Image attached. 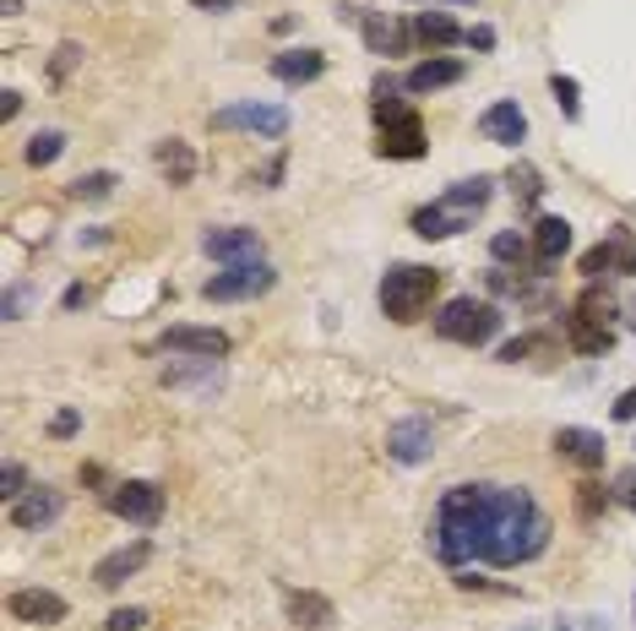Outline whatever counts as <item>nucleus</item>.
Wrapping results in <instances>:
<instances>
[{"instance_id": "1", "label": "nucleus", "mask_w": 636, "mask_h": 631, "mask_svg": "<svg viewBox=\"0 0 636 631\" xmlns=\"http://www.w3.org/2000/svg\"><path fill=\"white\" fill-rule=\"evenodd\" d=\"M550 545V517L528 490L511 485H451L436 506L430 550L446 567L484 561V567H522Z\"/></svg>"}, {"instance_id": "2", "label": "nucleus", "mask_w": 636, "mask_h": 631, "mask_svg": "<svg viewBox=\"0 0 636 631\" xmlns=\"http://www.w3.org/2000/svg\"><path fill=\"white\" fill-rule=\"evenodd\" d=\"M376 126H382V142L376 153L382 158H425V121L397 104V76H376Z\"/></svg>"}, {"instance_id": "3", "label": "nucleus", "mask_w": 636, "mask_h": 631, "mask_svg": "<svg viewBox=\"0 0 636 631\" xmlns=\"http://www.w3.org/2000/svg\"><path fill=\"white\" fill-rule=\"evenodd\" d=\"M441 294V267H425V261H397V267H386L382 278V311L392 321H419V316L430 311V300Z\"/></svg>"}, {"instance_id": "4", "label": "nucleus", "mask_w": 636, "mask_h": 631, "mask_svg": "<svg viewBox=\"0 0 636 631\" xmlns=\"http://www.w3.org/2000/svg\"><path fill=\"white\" fill-rule=\"evenodd\" d=\"M501 321H507V316L496 311L490 300L457 294V300H446V306H441V316H436V332H441L446 343H468V349H479V343H490V338L501 332Z\"/></svg>"}, {"instance_id": "5", "label": "nucleus", "mask_w": 636, "mask_h": 631, "mask_svg": "<svg viewBox=\"0 0 636 631\" xmlns=\"http://www.w3.org/2000/svg\"><path fill=\"white\" fill-rule=\"evenodd\" d=\"M609 316H615V300L598 294V283H587V294H582L572 306V316H566V343H572L576 354H604V349L615 343Z\"/></svg>"}, {"instance_id": "6", "label": "nucleus", "mask_w": 636, "mask_h": 631, "mask_svg": "<svg viewBox=\"0 0 636 631\" xmlns=\"http://www.w3.org/2000/svg\"><path fill=\"white\" fill-rule=\"evenodd\" d=\"M278 283V272L267 261H251V267H223L201 283V300H218V306H234V300H256Z\"/></svg>"}, {"instance_id": "7", "label": "nucleus", "mask_w": 636, "mask_h": 631, "mask_svg": "<svg viewBox=\"0 0 636 631\" xmlns=\"http://www.w3.org/2000/svg\"><path fill=\"white\" fill-rule=\"evenodd\" d=\"M110 511L126 517V523H136V528H153V523L164 517V485H153V479H126V485L110 490Z\"/></svg>"}, {"instance_id": "8", "label": "nucleus", "mask_w": 636, "mask_h": 631, "mask_svg": "<svg viewBox=\"0 0 636 631\" xmlns=\"http://www.w3.org/2000/svg\"><path fill=\"white\" fill-rule=\"evenodd\" d=\"M212 131H261V136H283L289 131V110H278V104H223V110H212Z\"/></svg>"}, {"instance_id": "9", "label": "nucleus", "mask_w": 636, "mask_h": 631, "mask_svg": "<svg viewBox=\"0 0 636 631\" xmlns=\"http://www.w3.org/2000/svg\"><path fill=\"white\" fill-rule=\"evenodd\" d=\"M201 251L212 256V261H223V267H251V261L267 256V246H261L256 229H207V235H201Z\"/></svg>"}, {"instance_id": "10", "label": "nucleus", "mask_w": 636, "mask_h": 631, "mask_svg": "<svg viewBox=\"0 0 636 631\" xmlns=\"http://www.w3.org/2000/svg\"><path fill=\"white\" fill-rule=\"evenodd\" d=\"M436 452V431H430V420H397L392 431H386V457L392 463H403V468H414V463H425Z\"/></svg>"}, {"instance_id": "11", "label": "nucleus", "mask_w": 636, "mask_h": 631, "mask_svg": "<svg viewBox=\"0 0 636 631\" xmlns=\"http://www.w3.org/2000/svg\"><path fill=\"white\" fill-rule=\"evenodd\" d=\"M158 349L191 354V360H223V354H229V332H218V327H169V332L158 338Z\"/></svg>"}, {"instance_id": "12", "label": "nucleus", "mask_w": 636, "mask_h": 631, "mask_svg": "<svg viewBox=\"0 0 636 631\" xmlns=\"http://www.w3.org/2000/svg\"><path fill=\"white\" fill-rule=\"evenodd\" d=\"M632 256H636V240L626 235V229H615L609 240H598L593 251L582 256V278L598 283L604 272H632Z\"/></svg>"}, {"instance_id": "13", "label": "nucleus", "mask_w": 636, "mask_h": 631, "mask_svg": "<svg viewBox=\"0 0 636 631\" xmlns=\"http://www.w3.org/2000/svg\"><path fill=\"white\" fill-rule=\"evenodd\" d=\"M6 610H11L17 621H28V627H55V621H65V599L50 593V588H17V593L6 599Z\"/></svg>"}, {"instance_id": "14", "label": "nucleus", "mask_w": 636, "mask_h": 631, "mask_svg": "<svg viewBox=\"0 0 636 631\" xmlns=\"http://www.w3.org/2000/svg\"><path fill=\"white\" fill-rule=\"evenodd\" d=\"M61 511H65V496H61V490L39 485V490H28L22 501H11V528L33 534V528H50V523H55Z\"/></svg>"}, {"instance_id": "15", "label": "nucleus", "mask_w": 636, "mask_h": 631, "mask_svg": "<svg viewBox=\"0 0 636 631\" xmlns=\"http://www.w3.org/2000/svg\"><path fill=\"white\" fill-rule=\"evenodd\" d=\"M479 136H484V142H501V147H517V142L528 136V115L517 110V99L490 104V110L479 115Z\"/></svg>"}, {"instance_id": "16", "label": "nucleus", "mask_w": 636, "mask_h": 631, "mask_svg": "<svg viewBox=\"0 0 636 631\" xmlns=\"http://www.w3.org/2000/svg\"><path fill=\"white\" fill-rule=\"evenodd\" d=\"M462 71H468V65L457 61V55H430V61H419L403 76V87H408V93H441L451 82H462Z\"/></svg>"}, {"instance_id": "17", "label": "nucleus", "mask_w": 636, "mask_h": 631, "mask_svg": "<svg viewBox=\"0 0 636 631\" xmlns=\"http://www.w3.org/2000/svg\"><path fill=\"white\" fill-rule=\"evenodd\" d=\"M147 556H153L147 539H136V545H126V550H110V556L93 567V582H98V588H121L126 577H136V571L147 567Z\"/></svg>"}, {"instance_id": "18", "label": "nucleus", "mask_w": 636, "mask_h": 631, "mask_svg": "<svg viewBox=\"0 0 636 631\" xmlns=\"http://www.w3.org/2000/svg\"><path fill=\"white\" fill-rule=\"evenodd\" d=\"M555 452L576 463V468H604V436L598 431H582V425H561L555 431Z\"/></svg>"}, {"instance_id": "19", "label": "nucleus", "mask_w": 636, "mask_h": 631, "mask_svg": "<svg viewBox=\"0 0 636 631\" xmlns=\"http://www.w3.org/2000/svg\"><path fill=\"white\" fill-rule=\"evenodd\" d=\"M490 196H496V180H490V175H473V180L446 186L436 201H441V207H451L457 218H468V224H473V213H484V207H490Z\"/></svg>"}, {"instance_id": "20", "label": "nucleus", "mask_w": 636, "mask_h": 631, "mask_svg": "<svg viewBox=\"0 0 636 631\" xmlns=\"http://www.w3.org/2000/svg\"><path fill=\"white\" fill-rule=\"evenodd\" d=\"M566 251H572V224L555 218V213L539 218V224H533V261H539V267H555Z\"/></svg>"}, {"instance_id": "21", "label": "nucleus", "mask_w": 636, "mask_h": 631, "mask_svg": "<svg viewBox=\"0 0 636 631\" xmlns=\"http://www.w3.org/2000/svg\"><path fill=\"white\" fill-rule=\"evenodd\" d=\"M283 610H289L294 627H311V631L337 621V616H332V599H321V593H311V588H289V593H283Z\"/></svg>"}, {"instance_id": "22", "label": "nucleus", "mask_w": 636, "mask_h": 631, "mask_svg": "<svg viewBox=\"0 0 636 631\" xmlns=\"http://www.w3.org/2000/svg\"><path fill=\"white\" fill-rule=\"evenodd\" d=\"M321 71H326V55H321V50H283V55H272V76L289 82V87H294V82H300V87L316 82Z\"/></svg>"}, {"instance_id": "23", "label": "nucleus", "mask_w": 636, "mask_h": 631, "mask_svg": "<svg viewBox=\"0 0 636 631\" xmlns=\"http://www.w3.org/2000/svg\"><path fill=\"white\" fill-rule=\"evenodd\" d=\"M408 28H414V39H419L425 50H451V44H462V28H457L446 11H419Z\"/></svg>"}, {"instance_id": "24", "label": "nucleus", "mask_w": 636, "mask_h": 631, "mask_svg": "<svg viewBox=\"0 0 636 631\" xmlns=\"http://www.w3.org/2000/svg\"><path fill=\"white\" fill-rule=\"evenodd\" d=\"M153 158H158V169L169 175V186H191L196 175V153L180 142V136H164L158 147H153Z\"/></svg>"}, {"instance_id": "25", "label": "nucleus", "mask_w": 636, "mask_h": 631, "mask_svg": "<svg viewBox=\"0 0 636 631\" xmlns=\"http://www.w3.org/2000/svg\"><path fill=\"white\" fill-rule=\"evenodd\" d=\"M462 229H468V218H457L441 201H430V207L414 213V235H419V240H451V235H462Z\"/></svg>"}, {"instance_id": "26", "label": "nucleus", "mask_w": 636, "mask_h": 631, "mask_svg": "<svg viewBox=\"0 0 636 631\" xmlns=\"http://www.w3.org/2000/svg\"><path fill=\"white\" fill-rule=\"evenodd\" d=\"M365 44H371V55H403L414 44V28L386 22V17H365Z\"/></svg>"}, {"instance_id": "27", "label": "nucleus", "mask_w": 636, "mask_h": 631, "mask_svg": "<svg viewBox=\"0 0 636 631\" xmlns=\"http://www.w3.org/2000/svg\"><path fill=\"white\" fill-rule=\"evenodd\" d=\"M61 153H65V131H39V136L28 142V164H33V169H50Z\"/></svg>"}, {"instance_id": "28", "label": "nucleus", "mask_w": 636, "mask_h": 631, "mask_svg": "<svg viewBox=\"0 0 636 631\" xmlns=\"http://www.w3.org/2000/svg\"><path fill=\"white\" fill-rule=\"evenodd\" d=\"M115 186H121V180H115L110 169H93V175L71 180V196H76V201H104V196H115Z\"/></svg>"}, {"instance_id": "29", "label": "nucleus", "mask_w": 636, "mask_h": 631, "mask_svg": "<svg viewBox=\"0 0 636 631\" xmlns=\"http://www.w3.org/2000/svg\"><path fill=\"white\" fill-rule=\"evenodd\" d=\"M507 180H511V190H517V196H522L528 207H533V201L544 196V180H539V169H533V164H511Z\"/></svg>"}, {"instance_id": "30", "label": "nucleus", "mask_w": 636, "mask_h": 631, "mask_svg": "<svg viewBox=\"0 0 636 631\" xmlns=\"http://www.w3.org/2000/svg\"><path fill=\"white\" fill-rule=\"evenodd\" d=\"M550 93H555V104H561V115H566V121H576V115H582V99H576V76L555 71V76H550Z\"/></svg>"}, {"instance_id": "31", "label": "nucleus", "mask_w": 636, "mask_h": 631, "mask_svg": "<svg viewBox=\"0 0 636 631\" xmlns=\"http://www.w3.org/2000/svg\"><path fill=\"white\" fill-rule=\"evenodd\" d=\"M528 251H533V246H528L517 229H501V235L490 240V256H496V261H528Z\"/></svg>"}, {"instance_id": "32", "label": "nucleus", "mask_w": 636, "mask_h": 631, "mask_svg": "<svg viewBox=\"0 0 636 631\" xmlns=\"http://www.w3.org/2000/svg\"><path fill=\"white\" fill-rule=\"evenodd\" d=\"M22 485H28L22 463H6V468H0V496H6V501H22V496H28Z\"/></svg>"}, {"instance_id": "33", "label": "nucleus", "mask_w": 636, "mask_h": 631, "mask_svg": "<svg viewBox=\"0 0 636 631\" xmlns=\"http://www.w3.org/2000/svg\"><path fill=\"white\" fill-rule=\"evenodd\" d=\"M598 506H609V490H598V485H582V496H576V511H582V517H598Z\"/></svg>"}, {"instance_id": "34", "label": "nucleus", "mask_w": 636, "mask_h": 631, "mask_svg": "<svg viewBox=\"0 0 636 631\" xmlns=\"http://www.w3.org/2000/svg\"><path fill=\"white\" fill-rule=\"evenodd\" d=\"M142 627H147V610H136V604L110 616V631H142Z\"/></svg>"}, {"instance_id": "35", "label": "nucleus", "mask_w": 636, "mask_h": 631, "mask_svg": "<svg viewBox=\"0 0 636 631\" xmlns=\"http://www.w3.org/2000/svg\"><path fill=\"white\" fill-rule=\"evenodd\" d=\"M76 431H82V414H76V408H61V414H55V420H50V436H76Z\"/></svg>"}, {"instance_id": "36", "label": "nucleus", "mask_w": 636, "mask_h": 631, "mask_svg": "<svg viewBox=\"0 0 636 631\" xmlns=\"http://www.w3.org/2000/svg\"><path fill=\"white\" fill-rule=\"evenodd\" d=\"M609 414H615L621 425H636V386H626V392L615 397V408H609Z\"/></svg>"}, {"instance_id": "37", "label": "nucleus", "mask_w": 636, "mask_h": 631, "mask_svg": "<svg viewBox=\"0 0 636 631\" xmlns=\"http://www.w3.org/2000/svg\"><path fill=\"white\" fill-rule=\"evenodd\" d=\"M28 294H33L28 283H11V289H6V321H17V316H22V306H28Z\"/></svg>"}, {"instance_id": "38", "label": "nucleus", "mask_w": 636, "mask_h": 631, "mask_svg": "<svg viewBox=\"0 0 636 631\" xmlns=\"http://www.w3.org/2000/svg\"><path fill=\"white\" fill-rule=\"evenodd\" d=\"M76 61H82V44H71V39H65L61 50H55V65H50V71H55V76H65Z\"/></svg>"}, {"instance_id": "39", "label": "nucleus", "mask_w": 636, "mask_h": 631, "mask_svg": "<svg viewBox=\"0 0 636 631\" xmlns=\"http://www.w3.org/2000/svg\"><path fill=\"white\" fill-rule=\"evenodd\" d=\"M462 44H468V50H496V28H468Z\"/></svg>"}, {"instance_id": "40", "label": "nucleus", "mask_w": 636, "mask_h": 631, "mask_svg": "<svg viewBox=\"0 0 636 631\" xmlns=\"http://www.w3.org/2000/svg\"><path fill=\"white\" fill-rule=\"evenodd\" d=\"M555 631H604V621H593V616H561Z\"/></svg>"}, {"instance_id": "41", "label": "nucleus", "mask_w": 636, "mask_h": 631, "mask_svg": "<svg viewBox=\"0 0 636 631\" xmlns=\"http://www.w3.org/2000/svg\"><path fill=\"white\" fill-rule=\"evenodd\" d=\"M533 349H539V338H517V343H507V349H501V360H507V365H517V360H522V354H533Z\"/></svg>"}, {"instance_id": "42", "label": "nucleus", "mask_w": 636, "mask_h": 631, "mask_svg": "<svg viewBox=\"0 0 636 631\" xmlns=\"http://www.w3.org/2000/svg\"><path fill=\"white\" fill-rule=\"evenodd\" d=\"M87 300H93V294H87V283H71V289L61 294V306H65V311H82Z\"/></svg>"}, {"instance_id": "43", "label": "nucleus", "mask_w": 636, "mask_h": 631, "mask_svg": "<svg viewBox=\"0 0 636 631\" xmlns=\"http://www.w3.org/2000/svg\"><path fill=\"white\" fill-rule=\"evenodd\" d=\"M615 490H621V501L636 511V474H621V485H615Z\"/></svg>"}, {"instance_id": "44", "label": "nucleus", "mask_w": 636, "mask_h": 631, "mask_svg": "<svg viewBox=\"0 0 636 631\" xmlns=\"http://www.w3.org/2000/svg\"><path fill=\"white\" fill-rule=\"evenodd\" d=\"M196 11H234V6H240V0H191Z\"/></svg>"}, {"instance_id": "45", "label": "nucleus", "mask_w": 636, "mask_h": 631, "mask_svg": "<svg viewBox=\"0 0 636 631\" xmlns=\"http://www.w3.org/2000/svg\"><path fill=\"white\" fill-rule=\"evenodd\" d=\"M0 110H6V121H11V115L22 110V93H17V87H6V104H0Z\"/></svg>"}, {"instance_id": "46", "label": "nucleus", "mask_w": 636, "mask_h": 631, "mask_svg": "<svg viewBox=\"0 0 636 631\" xmlns=\"http://www.w3.org/2000/svg\"><path fill=\"white\" fill-rule=\"evenodd\" d=\"M0 6H6V17H17V11H22V0H0Z\"/></svg>"}, {"instance_id": "47", "label": "nucleus", "mask_w": 636, "mask_h": 631, "mask_svg": "<svg viewBox=\"0 0 636 631\" xmlns=\"http://www.w3.org/2000/svg\"><path fill=\"white\" fill-rule=\"evenodd\" d=\"M436 6H473V0H436Z\"/></svg>"}, {"instance_id": "48", "label": "nucleus", "mask_w": 636, "mask_h": 631, "mask_svg": "<svg viewBox=\"0 0 636 631\" xmlns=\"http://www.w3.org/2000/svg\"><path fill=\"white\" fill-rule=\"evenodd\" d=\"M632 278H636V256H632Z\"/></svg>"}, {"instance_id": "49", "label": "nucleus", "mask_w": 636, "mask_h": 631, "mask_svg": "<svg viewBox=\"0 0 636 631\" xmlns=\"http://www.w3.org/2000/svg\"><path fill=\"white\" fill-rule=\"evenodd\" d=\"M632 321H636V300H632Z\"/></svg>"}]
</instances>
